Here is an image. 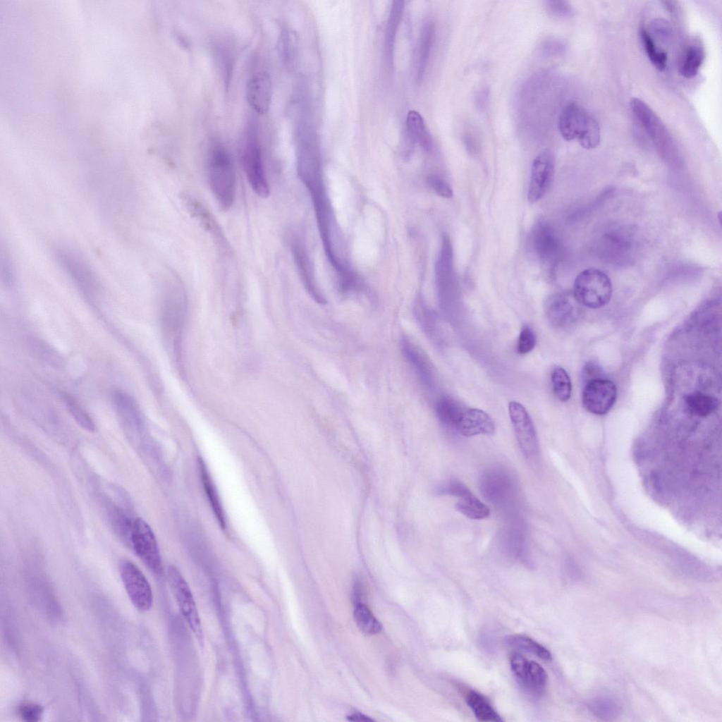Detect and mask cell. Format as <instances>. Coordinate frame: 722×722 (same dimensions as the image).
<instances>
[{
    "instance_id": "6da1fadb",
    "label": "cell",
    "mask_w": 722,
    "mask_h": 722,
    "mask_svg": "<svg viewBox=\"0 0 722 722\" xmlns=\"http://www.w3.org/2000/svg\"><path fill=\"white\" fill-rule=\"evenodd\" d=\"M297 171L299 178L310 194L326 255L331 266H336L339 258L331 241V209L323 180L320 157H311L298 161Z\"/></svg>"
},
{
    "instance_id": "7a4b0ae2",
    "label": "cell",
    "mask_w": 722,
    "mask_h": 722,
    "mask_svg": "<svg viewBox=\"0 0 722 722\" xmlns=\"http://www.w3.org/2000/svg\"><path fill=\"white\" fill-rule=\"evenodd\" d=\"M210 189L223 211L233 206L235 194V173L231 156L226 147L219 142L210 145L207 161Z\"/></svg>"
},
{
    "instance_id": "3957f363",
    "label": "cell",
    "mask_w": 722,
    "mask_h": 722,
    "mask_svg": "<svg viewBox=\"0 0 722 722\" xmlns=\"http://www.w3.org/2000/svg\"><path fill=\"white\" fill-rule=\"evenodd\" d=\"M573 293L580 305L599 308L607 304L611 298V282L603 271L590 267L577 276Z\"/></svg>"
},
{
    "instance_id": "277c9868",
    "label": "cell",
    "mask_w": 722,
    "mask_h": 722,
    "mask_svg": "<svg viewBox=\"0 0 722 722\" xmlns=\"http://www.w3.org/2000/svg\"><path fill=\"white\" fill-rule=\"evenodd\" d=\"M242 165L247 180L254 192L262 198L270 194V188L266 176L261 145L254 130L247 133L243 150Z\"/></svg>"
},
{
    "instance_id": "5b68a950",
    "label": "cell",
    "mask_w": 722,
    "mask_h": 722,
    "mask_svg": "<svg viewBox=\"0 0 722 722\" xmlns=\"http://www.w3.org/2000/svg\"><path fill=\"white\" fill-rule=\"evenodd\" d=\"M166 577L182 616L200 644H202V625L190 586L176 566L168 567Z\"/></svg>"
},
{
    "instance_id": "8992f818",
    "label": "cell",
    "mask_w": 722,
    "mask_h": 722,
    "mask_svg": "<svg viewBox=\"0 0 722 722\" xmlns=\"http://www.w3.org/2000/svg\"><path fill=\"white\" fill-rule=\"evenodd\" d=\"M130 544L135 554L154 573H162L161 558L155 535L143 519L133 521L129 536Z\"/></svg>"
},
{
    "instance_id": "52a82bcc",
    "label": "cell",
    "mask_w": 722,
    "mask_h": 722,
    "mask_svg": "<svg viewBox=\"0 0 722 722\" xmlns=\"http://www.w3.org/2000/svg\"><path fill=\"white\" fill-rule=\"evenodd\" d=\"M510 665L516 680L526 692L534 697L544 693L548 676L542 666L519 653L511 654Z\"/></svg>"
},
{
    "instance_id": "ba28073f",
    "label": "cell",
    "mask_w": 722,
    "mask_h": 722,
    "mask_svg": "<svg viewBox=\"0 0 722 722\" xmlns=\"http://www.w3.org/2000/svg\"><path fill=\"white\" fill-rule=\"evenodd\" d=\"M119 570L125 589L135 607L141 611L149 610L153 602L152 591L143 573L130 561H122Z\"/></svg>"
},
{
    "instance_id": "9c48e42d",
    "label": "cell",
    "mask_w": 722,
    "mask_h": 722,
    "mask_svg": "<svg viewBox=\"0 0 722 722\" xmlns=\"http://www.w3.org/2000/svg\"><path fill=\"white\" fill-rule=\"evenodd\" d=\"M508 412L523 455L527 458L535 457L539 453V442L534 424L527 410L520 403L513 400L508 404Z\"/></svg>"
},
{
    "instance_id": "30bf717a",
    "label": "cell",
    "mask_w": 722,
    "mask_h": 722,
    "mask_svg": "<svg viewBox=\"0 0 722 722\" xmlns=\"http://www.w3.org/2000/svg\"><path fill=\"white\" fill-rule=\"evenodd\" d=\"M573 293H558L546 299L544 311L551 324L558 329L573 326L580 318L581 307Z\"/></svg>"
},
{
    "instance_id": "8fae6325",
    "label": "cell",
    "mask_w": 722,
    "mask_h": 722,
    "mask_svg": "<svg viewBox=\"0 0 722 722\" xmlns=\"http://www.w3.org/2000/svg\"><path fill=\"white\" fill-rule=\"evenodd\" d=\"M617 397L615 384L601 378L588 381L582 391L584 407L595 415H604L614 405Z\"/></svg>"
},
{
    "instance_id": "7c38bea8",
    "label": "cell",
    "mask_w": 722,
    "mask_h": 722,
    "mask_svg": "<svg viewBox=\"0 0 722 722\" xmlns=\"http://www.w3.org/2000/svg\"><path fill=\"white\" fill-rule=\"evenodd\" d=\"M480 489L487 500L498 506L510 503L514 494L511 477L498 468L487 470L482 475Z\"/></svg>"
},
{
    "instance_id": "4fadbf2b",
    "label": "cell",
    "mask_w": 722,
    "mask_h": 722,
    "mask_svg": "<svg viewBox=\"0 0 722 722\" xmlns=\"http://www.w3.org/2000/svg\"><path fill=\"white\" fill-rule=\"evenodd\" d=\"M554 173V157L547 150L539 153L532 165L527 199L531 204L539 200L549 189Z\"/></svg>"
},
{
    "instance_id": "5bb4252c",
    "label": "cell",
    "mask_w": 722,
    "mask_h": 722,
    "mask_svg": "<svg viewBox=\"0 0 722 722\" xmlns=\"http://www.w3.org/2000/svg\"><path fill=\"white\" fill-rule=\"evenodd\" d=\"M180 200L190 215L212 236L224 251L230 250L227 239L212 213L197 199L188 193H183Z\"/></svg>"
},
{
    "instance_id": "9a60e30c",
    "label": "cell",
    "mask_w": 722,
    "mask_h": 722,
    "mask_svg": "<svg viewBox=\"0 0 722 722\" xmlns=\"http://www.w3.org/2000/svg\"><path fill=\"white\" fill-rule=\"evenodd\" d=\"M290 250L300 279L311 297L319 304H325L326 299L319 288L309 254L298 238H292Z\"/></svg>"
},
{
    "instance_id": "2e32d148",
    "label": "cell",
    "mask_w": 722,
    "mask_h": 722,
    "mask_svg": "<svg viewBox=\"0 0 722 722\" xmlns=\"http://www.w3.org/2000/svg\"><path fill=\"white\" fill-rule=\"evenodd\" d=\"M630 107L654 142L663 145L672 141L664 123L645 102L633 98L630 102Z\"/></svg>"
},
{
    "instance_id": "e0dca14e",
    "label": "cell",
    "mask_w": 722,
    "mask_h": 722,
    "mask_svg": "<svg viewBox=\"0 0 722 722\" xmlns=\"http://www.w3.org/2000/svg\"><path fill=\"white\" fill-rule=\"evenodd\" d=\"M272 82L266 72L254 74L246 85V99L250 107L259 114H266L272 99Z\"/></svg>"
},
{
    "instance_id": "ac0fdd59",
    "label": "cell",
    "mask_w": 722,
    "mask_h": 722,
    "mask_svg": "<svg viewBox=\"0 0 722 722\" xmlns=\"http://www.w3.org/2000/svg\"><path fill=\"white\" fill-rule=\"evenodd\" d=\"M455 428L461 435L467 437L491 435L495 431L491 417L486 412L477 408L464 410Z\"/></svg>"
},
{
    "instance_id": "d6986e66",
    "label": "cell",
    "mask_w": 722,
    "mask_h": 722,
    "mask_svg": "<svg viewBox=\"0 0 722 722\" xmlns=\"http://www.w3.org/2000/svg\"><path fill=\"white\" fill-rule=\"evenodd\" d=\"M589 114L580 105L571 102L561 112L558 128L561 136L565 140L577 139L580 135Z\"/></svg>"
},
{
    "instance_id": "ffe728a7",
    "label": "cell",
    "mask_w": 722,
    "mask_h": 722,
    "mask_svg": "<svg viewBox=\"0 0 722 722\" xmlns=\"http://www.w3.org/2000/svg\"><path fill=\"white\" fill-rule=\"evenodd\" d=\"M532 243L537 256L544 261L554 257L558 245L554 231L545 222H539L534 227Z\"/></svg>"
},
{
    "instance_id": "44dd1931",
    "label": "cell",
    "mask_w": 722,
    "mask_h": 722,
    "mask_svg": "<svg viewBox=\"0 0 722 722\" xmlns=\"http://www.w3.org/2000/svg\"><path fill=\"white\" fill-rule=\"evenodd\" d=\"M403 357L415 373L425 384L431 380V371L427 359L422 351L408 336H402L400 342Z\"/></svg>"
},
{
    "instance_id": "7402d4cb",
    "label": "cell",
    "mask_w": 722,
    "mask_h": 722,
    "mask_svg": "<svg viewBox=\"0 0 722 722\" xmlns=\"http://www.w3.org/2000/svg\"><path fill=\"white\" fill-rule=\"evenodd\" d=\"M406 130L409 143H418L422 148L429 151L432 148V140L426 128L424 121L419 112L410 111L406 118Z\"/></svg>"
},
{
    "instance_id": "603a6c76",
    "label": "cell",
    "mask_w": 722,
    "mask_h": 722,
    "mask_svg": "<svg viewBox=\"0 0 722 722\" xmlns=\"http://www.w3.org/2000/svg\"><path fill=\"white\" fill-rule=\"evenodd\" d=\"M464 695L466 703L479 721L485 722L503 721L487 699L480 693L471 690L466 691Z\"/></svg>"
},
{
    "instance_id": "cb8c5ba5",
    "label": "cell",
    "mask_w": 722,
    "mask_h": 722,
    "mask_svg": "<svg viewBox=\"0 0 722 722\" xmlns=\"http://www.w3.org/2000/svg\"><path fill=\"white\" fill-rule=\"evenodd\" d=\"M718 400L714 396L702 392H693L685 398V406L692 415L704 417L713 413L718 407Z\"/></svg>"
},
{
    "instance_id": "d4e9b609",
    "label": "cell",
    "mask_w": 722,
    "mask_h": 722,
    "mask_svg": "<svg viewBox=\"0 0 722 722\" xmlns=\"http://www.w3.org/2000/svg\"><path fill=\"white\" fill-rule=\"evenodd\" d=\"M705 57L702 45L698 43L690 44L685 49L679 66V72L686 78L695 77Z\"/></svg>"
},
{
    "instance_id": "484cf974",
    "label": "cell",
    "mask_w": 722,
    "mask_h": 722,
    "mask_svg": "<svg viewBox=\"0 0 722 722\" xmlns=\"http://www.w3.org/2000/svg\"><path fill=\"white\" fill-rule=\"evenodd\" d=\"M403 10V1H395L388 17L385 42V55L388 67L392 65L396 35Z\"/></svg>"
},
{
    "instance_id": "4316f807",
    "label": "cell",
    "mask_w": 722,
    "mask_h": 722,
    "mask_svg": "<svg viewBox=\"0 0 722 722\" xmlns=\"http://www.w3.org/2000/svg\"><path fill=\"white\" fill-rule=\"evenodd\" d=\"M200 461V470L205 493L209 498L213 512L222 528L226 527V520L222 505L215 484L203 460Z\"/></svg>"
},
{
    "instance_id": "83f0119b",
    "label": "cell",
    "mask_w": 722,
    "mask_h": 722,
    "mask_svg": "<svg viewBox=\"0 0 722 722\" xmlns=\"http://www.w3.org/2000/svg\"><path fill=\"white\" fill-rule=\"evenodd\" d=\"M464 410L453 398L441 397L436 405V414L439 420L447 427H456Z\"/></svg>"
},
{
    "instance_id": "f1b7e54d",
    "label": "cell",
    "mask_w": 722,
    "mask_h": 722,
    "mask_svg": "<svg viewBox=\"0 0 722 722\" xmlns=\"http://www.w3.org/2000/svg\"><path fill=\"white\" fill-rule=\"evenodd\" d=\"M505 643L515 649L530 652L544 661L552 659L551 652L544 646L530 637L522 635H512L506 637Z\"/></svg>"
},
{
    "instance_id": "f546056e",
    "label": "cell",
    "mask_w": 722,
    "mask_h": 722,
    "mask_svg": "<svg viewBox=\"0 0 722 722\" xmlns=\"http://www.w3.org/2000/svg\"><path fill=\"white\" fill-rule=\"evenodd\" d=\"M434 35L432 22H428L422 28L417 56V79L422 80L429 57Z\"/></svg>"
},
{
    "instance_id": "4dcf8cb0",
    "label": "cell",
    "mask_w": 722,
    "mask_h": 722,
    "mask_svg": "<svg viewBox=\"0 0 722 722\" xmlns=\"http://www.w3.org/2000/svg\"><path fill=\"white\" fill-rule=\"evenodd\" d=\"M455 507L463 515L473 520H482L490 515L489 507L472 493L459 498Z\"/></svg>"
},
{
    "instance_id": "1f68e13d",
    "label": "cell",
    "mask_w": 722,
    "mask_h": 722,
    "mask_svg": "<svg viewBox=\"0 0 722 722\" xmlns=\"http://www.w3.org/2000/svg\"><path fill=\"white\" fill-rule=\"evenodd\" d=\"M355 621L361 632L366 635H375L381 630V625L370 610L360 602L355 603Z\"/></svg>"
},
{
    "instance_id": "d6a6232c",
    "label": "cell",
    "mask_w": 722,
    "mask_h": 722,
    "mask_svg": "<svg viewBox=\"0 0 722 722\" xmlns=\"http://www.w3.org/2000/svg\"><path fill=\"white\" fill-rule=\"evenodd\" d=\"M640 38L645 52L651 63L659 71L664 70L668 60L666 53L656 46L651 35L644 27H642L640 30Z\"/></svg>"
},
{
    "instance_id": "836d02e7",
    "label": "cell",
    "mask_w": 722,
    "mask_h": 722,
    "mask_svg": "<svg viewBox=\"0 0 722 722\" xmlns=\"http://www.w3.org/2000/svg\"><path fill=\"white\" fill-rule=\"evenodd\" d=\"M553 391L561 402L568 401L571 396L572 384L567 372L561 367H556L551 374Z\"/></svg>"
},
{
    "instance_id": "e575fe53",
    "label": "cell",
    "mask_w": 722,
    "mask_h": 722,
    "mask_svg": "<svg viewBox=\"0 0 722 722\" xmlns=\"http://www.w3.org/2000/svg\"><path fill=\"white\" fill-rule=\"evenodd\" d=\"M587 149L596 148L600 142V128L597 121L589 114L585 125L577 139Z\"/></svg>"
},
{
    "instance_id": "d590c367",
    "label": "cell",
    "mask_w": 722,
    "mask_h": 722,
    "mask_svg": "<svg viewBox=\"0 0 722 722\" xmlns=\"http://www.w3.org/2000/svg\"><path fill=\"white\" fill-rule=\"evenodd\" d=\"M63 400L67 409L78 424L88 432H94L95 426L92 418L78 403L68 394L63 396Z\"/></svg>"
},
{
    "instance_id": "8d00e7d4",
    "label": "cell",
    "mask_w": 722,
    "mask_h": 722,
    "mask_svg": "<svg viewBox=\"0 0 722 722\" xmlns=\"http://www.w3.org/2000/svg\"><path fill=\"white\" fill-rule=\"evenodd\" d=\"M279 51L284 63L292 65L295 57L297 38L291 31L283 32L279 39Z\"/></svg>"
},
{
    "instance_id": "74e56055",
    "label": "cell",
    "mask_w": 722,
    "mask_h": 722,
    "mask_svg": "<svg viewBox=\"0 0 722 722\" xmlns=\"http://www.w3.org/2000/svg\"><path fill=\"white\" fill-rule=\"evenodd\" d=\"M537 337L534 330L528 325H524L520 331L518 343L517 352L525 355L531 352L535 347Z\"/></svg>"
},
{
    "instance_id": "f35d334b",
    "label": "cell",
    "mask_w": 722,
    "mask_h": 722,
    "mask_svg": "<svg viewBox=\"0 0 722 722\" xmlns=\"http://www.w3.org/2000/svg\"><path fill=\"white\" fill-rule=\"evenodd\" d=\"M427 183L438 195L445 198L452 197L453 190L451 188L446 181L439 176L429 175L427 177Z\"/></svg>"
},
{
    "instance_id": "ab89813d",
    "label": "cell",
    "mask_w": 722,
    "mask_h": 722,
    "mask_svg": "<svg viewBox=\"0 0 722 722\" xmlns=\"http://www.w3.org/2000/svg\"><path fill=\"white\" fill-rule=\"evenodd\" d=\"M439 492L443 494L454 496L458 498H461L472 493L465 484L457 479H451L448 481L440 488Z\"/></svg>"
},
{
    "instance_id": "60d3db41",
    "label": "cell",
    "mask_w": 722,
    "mask_h": 722,
    "mask_svg": "<svg viewBox=\"0 0 722 722\" xmlns=\"http://www.w3.org/2000/svg\"><path fill=\"white\" fill-rule=\"evenodd\" d=\"M546 9L550 15L556 17H567L571 15L572 8L565 1H548L545 2Z\"/></svg>"
},
{
    "instance_id": "b9f144b4",
    "label": "cell",
    "mask_w": 722,
    "mask_h": 722,
    "mask_svg": "<svg viewBox=\"0 0 722 722\" xmlns=\"http://www.w3.org/2000/svg\"><path fill=\"white\" fill-rule=\"evenodd\" d=\"M20 717L27 721H37L39 720L42 714V707L33 703H25L19 708Z\"/></svg>"
},
{
    "instance_id": "7bdbcfd3",
    "label": "cell",
    "mask_w": 722,
    "mask_h": 722,
    "mask_svg": "<svg viewBox=\"0 0 722 722\" xmlns=\"http://www.w3.org/2000/svg\"><path fill=\"white\" fill-rule=\"evenodd\" d=\"M592 706H599V709L594 711L597 712V714L601 716H605L606 715H609V718L611 714H614V712H616V704L611 702L608 699H599L597 702H595L594 704L592 705Z\"/></svg>"
},
{
    "instance_id": "ee69618b",
    "label": "cell",
    "mask_w": 722,
    "mask_h": 722,
    "mask_svg": "<svg viewBox=\"0 0 722 722\" xmlns=\"http://www.w3.org/2000/svg\"><path fill=\"white\" fill-rule=\"evenodd\" d=\"M600 369L592 363H587L584 369V379L588 381L599 379Z\"/></svg>"
},
{
    "instance_id": "f6af8a7d",
    "label": "cell",
    "mask_w": 722,
    "mask_h": 722,
    "mask_svg": "<svg viewBox=\"0 0 722 722\" xmlns=\"http://www.w3.org/2000/svg\"><path fill=\"white\" fill-rule=\"evenodd\" d=\"M348 720L351 721H372L373 720L368 716L360 714L355 713L352 714L347 717Z\"/></svg>"
}]
</instances>
